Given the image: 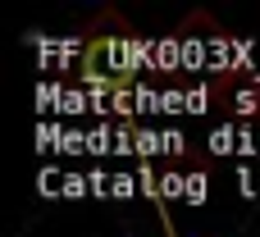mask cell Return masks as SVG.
<instances>
[{
  "label": "cell",
  "mask_w": 260,
  "mask_h": 237,
  "mask_svg": "<svg viewBox=\"0 0 260 237\" xmlns=\"http://www.w3.org/2000/svg\"><path fill=\"white\" fill-rule=\"evenodd\" d=\"M137 69H142V41L128 23L119 32H96V23L82 32V82L87 87H101L114 100H123V91L137 82Z\"/></svg>",
  "instance_id": "1"
},
{
  "label": "cell",
  "mask_w": 260,
  "mask_h": 237,
  "mask_svg": "<svg viewBox=\"0 0 260 237\" xmlns=\"http://www.w3.org/2000/svg\"><path fill=\"white\" fill-rule=\"evenodd\" d=\"M169 237H174V228H169Z\"/></svg>",
  "instance_id": "2"
}]
</instances>
